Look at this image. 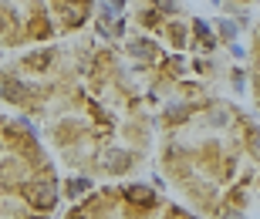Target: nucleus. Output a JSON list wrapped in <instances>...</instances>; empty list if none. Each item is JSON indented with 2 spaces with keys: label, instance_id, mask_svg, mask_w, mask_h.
I'll return each instance as SVG.
<instances>
[{
  "label": "nucleus",
  "instance_id": "obj_1",
  "mask_svg": "<svg viewBox=\"0 0 260 219\" xmlns=\"http://www.w3.org/2000/svg\"><path fill=\"white\" fill-rule=\"evenodd\" d=\"M30 202L41 206V209H51V206H54V189H51V186H34V189H30Z\"/></svg>",
  "mask_w": 260,
  "mask_h": 219
},
{
  "label": "nucleus",
  "instance_id": "obj_2",
  "mask_svg": "<svg viewBox=\"0 0 260 219\" xmlns=\"http://www.w3.org/2000/svg\"><path fill=\"white\" fill-rule=\"evenodd\" d=\"M108 169L112 172H125L128 169V152H112L108 155Z\"/></svg>",
  "mask_w": 260,
  "mask_h": 219
},
{
  "label": "nucleus",
  "instance_id": "obj_3",
  "mask_svg": "<svg viewBox=\"0 0 260 219\" xmlns=\"http://www.w3.org/2000/svg\"><path fill=\"white\" fill-rule=\"evenodd\" d=\"M128 199L132 202H152V192L145 186H128Z\"/></svg>",
  "mask_w": 260,
  "mask_h": 219
},
{
  "label": "nucleus",
  "instance_id": "obj_4",
  "mask_svg": "<svg viewBox=\"0 0 260 219\" xmlns=\"http://www.w3.org/2000/svg\"><path fill=\"white\" fill-rule=\"evenodd\" d=\"M132 54L135 57H155V44H149V41H135V44H132Z\"/></svg>",
  "mask_w": 260,
  "mask_h": 219
},
{
  "label": "nucleus",
  "instance_id": "obj_5",
  "mask_svg": "<svg viewBox=\"0 0 260 219\" xmlns=\"http://www.w3.org/2000/svg\"><path fill=\"white\" fill-rule=\"evenodd\" d=\"M85 189H88L85 179H71V182H68V196H81Z\"/></svg>",
  "mask_w": 260,
  "mask_h": 219
},
{
  "label": "nucleus",
  "instance_id": "obj_6",
  "mask_svg": "<svg viewBox=\"0 0 260 219\" xmlns=\"http://www.w3.org/2000/svg\"><path fill=\"white\" fill-rule=\"evenodd\" d=\"M220 34H223V38H233V34H237V27H233L230 20H223V24H220Z\"/></svg>",
  "mask_w": 260,
  "mask_h": 219
},
{
  "label": "nucleus",
  "instance_id": "obj_7",
  "mask_svg": "<svg viewBox=\"0 0 260 219\" xmlns=\"http://www.w3.org/2000/svg\"><path fill=\"white\" fill-rule=\"evenodd\" d=\"M155 7H159V10H166V14H169V10H176V0H155Z\"/></svg>",
  "mask_w": 260,
  "mask_h": 219
},
{
  "label": "nucleus",
  "instance_id": "obj_8",
  "mask_svg": "<svg viewBox=\"0 0 260 219\" xmlns=\"http://www.w3.org/2000/svg\"><path fill=\"white\" fill-rule=\"evenodd\" d=\"M250 142H253V152L260 155V132H253V138H250Z\"/></svg>",
  "mask_w": 260,
  "mask_h": 219
},
{
  "label": "nucleus",
  "instance_id": "obj_9",
  "mask_svg": "<svg viewBox=\"0 0 260 219\" xmlns=\"http://www.w3.org/2000/svg\"><path fill=\"white\" fill-rule=\"evenodd\" d=\"M223 219H243V216H240V212H226Z\"/></svg>",
  "mask_w": 260,
  "mask_h": 219
},
{
  "label": "nucleus",
  "instance_id": "obj_10",
  "mask_svg": "<svg viewBox=\"0 0 260 219\" xmlns=\"http://www.w3.org/2000/svg\"><path fill=\"white\" fill-rule=\"evenodd\" d=\"M115 4H118V7H122V4H125V0H115Z\"/></svg>",
  "mask_w": 260,
  "mask_h": 219
}]
</instances>
